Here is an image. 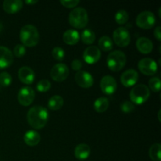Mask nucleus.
<instances>
[{
    "label": "nucleus",
    "instance_id": "a878e982",
    "mask_svg": "<svg viewBox=\"0 0 161 161\" xmlns=\"http://www.w3.org/2000/svg\"><path fill=\"white\" fill-rule=\"evenodd\" d=\"M95 38L96 36L94 32L89 28H86L81 33L82 41L83 43L86 44V45H91V44L94 43V42L95 41Z\"/></svg>",
    "mask_w": 161,
    "mask_h": 161
},
{
    "label": "nucleus",
    "instance_id": "9b49d317",
    "mask_svg": "<svg viewBox=\"0 0 161 161\" xmlns=\"http://www.w3.org/2000/svg\"><path fill=\"white\" fill-rule=\"evenodd\" d=\"M100 87L102 92L107 95H112L117 89L116 80L111 75H105L100 82Z\"/></svg>",
    "mask_w": 161,
    "mask_h": 161
},
{
    "label": "nucleus",
    "instance_id": "39448f33",
    "mask_svg": "<svg viewBox=\"0 0 161 161\" xmlns=\"http://www.w3.org/2000/svg\"><path fill=\"white\" fill-rule=\"evenodd\" d=\"M150 91L145 84H138L134 86L130 92V98L132 103L142 105L149 99Z\"/></svg>",
    "mask_w": 161,
    "mask_h": 161
},
{
    "label": "nucleus",
    "instance_id": "f8f14e48",
    "mask_svg": "<svg viewBox=\"0 0 161 161\" xmlns=\"http://www.w3.org/2000/svg\"><path fill=\"white\" fill-rule=\"evenodd\" d=\"M100 49L95 46H91L84 50L83 58L87 64H93L97 63L101 58Z\"/></svg>",
    "mask_w": 161,
    "mask_h": 161
},
{
    "label": "nucleus",
    "instance_id": "423d86ee",
    "mask_svg": "<svg viewBox=\"0 0 161 161\" xmlns=\"http://www.w3.org/2000/svg\"><path fill=\"white\" fill-rule=\"evenodd\" d=\"M156 17L151 11L146 10L141 12L136 18V25L143 29H150L155 25Z\"/></svg>",
    "mask_w": 161,
    "mask_h": 161
},
{
    "label": "nucleus",
    "instance_id": "7ed1b4c3",
    "mask_svg": "<svg viewBox=\"0 0 161 161\" xmlns=\"http://www.w3.org/2000/svg\"><path fill=\"white\" fill-rule=\"evenodd\" d=\"M88 14L85 9L82 7H77L72 9L69 16V24L73 28L81 29L85 28L88 23Z\"/></svg>",
    "mask_w": 161,
    "mask_h": 161
},
{
    "label": "nucleus",
    "instance_id": "5701e85b",
    "mask_svg": "<svg viewBox=\"0 0 161 161\" xmlns=\"http://www.w3.org/2000/svg\"><path fill=\"white\" fill-rule=\"evenodd\" d=\"M108 106H109V101L107 97H98L96 99L94 103V108L95 111L100 113L106 111Z\"/></svg>",
    "mask_w": 161,
    "mask_h": 161
},
{
    "label": "nucleus",
    "instance_id": "9d476101",
    "mask_svg": "<svg viewBox=\"0 0 161 161\" xmlns=\"http://www.w3.org/2000/svg\"><path fill=\"white\" fill-rule=\"evenodd\" d=\"M36 94L34 90L29 86H24L19 91L17 94V100L23 106H28L34 101Z\"/></svg>",
    "mask_w": 161,
    "mask_h": 161
},
{
    "label": "nucleus",
    "instance_id": "1a4fd4ad",
    "mask_svg": "<svg viewBox=\"0 0 161 161\" xmlns=\"http://www.w3.org/2000/svg\"><path fill=\"white\" fill-rule=\"evenodd\" d=\"M69 69L65 64L58 63L56 64L50 70V77L55 82H63L68 78Z\"/></svg>",
    "mask_w": 161,
    "mask_h": 161
},
{
    "label": "nucleus",
    "instance_id": "cd10ccee",
    "mask_svg": "<svg viewBox=\"0 0 161 161\" xmlns=\"http://www.w3.org/2000/svg\"><path fill=\"white\" fill-rule=\"evenodd\" d=\"M161 81L158 77H153L149 81V89L153 92H159L161 89Z\"/></svg>",
    "mask_w": 161,
    "mask_h": 161
},
{
    "label": "nucleus",
    "instance_id": "c756f323",
    "mask_svg": "<svg viewBox=\"0 0 161 161\" xmlns=\"http://www.w3.org/2000/svg\"><path fill=\"white\" fill-rule=\"evenodd\" d=\"M51 87V83L47 80H41L36 85V89L39 92H47Z\"/></svg>",
    "mask_w": 161,
    "mask_h": 161
},
{
    "label": "nucleus",
    "instance_id": "6e6552de",
    "mask_svg": "<svg viewBox=\"0 0 161 161\" xmlns=\"http://www.w3.org/2000/svg\"><path fill=\"white\" fill-rule=\"evenodd\" d=\"M138 69L142 74L146 75H153L157 72L158 65L157 62L152 58H142L138 61Z\"/></svg>",
    "mask_w": 161,
    "mask_h": 161
},
{
    "label": "nucleus",
    "instance_id": "4468645a",
    "mask_svg": "<svg viewBox=\"0 0 161 161\" xmlns=\"http://www.w3.org/2000/svg\"><path fill=\"white\" fill-rule=\"evenodd\" d=\"M138 80V73L136 70L133 69L126 70L123 72L120 77L121 83L125 87H130L136 84Z\"/></svg>",
    "mask_w": 161,
    "mask_h": 161
},
{
    "label": "nucleus",
    "instance_id": "c9c22d12",
    "mask_svg": "<svg viewBox=\"0 0 161 161\" xmlns=\"http://www.w3.org/2000/svg\"><path fill=\"white\" fill-rule=\"evenodd\" d=\"M154 36L158 41H161V28L160 26H157L154 30Z\"/></svg>",
    "mask_w": 161,
    "mask_h": 161
},
{
    "label": "nucleus",
    "instance_id": "4be33fe9",
    "mask_svg": "<svg viewBox=\"0 0 161 161\" xmlns=\"http://www.w3.org/2000/svg\"><path fill=\"white\" fill-rule=\"evenodd\" d=\"M63 105H64V99L60 95H53L49 99L48 103V108L53 111H56V110H59L60 108H62Z\"/></svg>",
    "mask_w": 161,
    "mask_h": 161
},
{
    "label": "nucleus",
    "instance_id": "bb28decb",
    "mask_svg": "<svg viewBox=\"0 0 161 161\" xmlns=\"http://www.w3.org/2000/svg\"><path fill=\"white\" fill-rule=\"evenodd\" d=\"M129 19L128 13L124 9H120V10L117 11L115 15V20L116 22L119 25H124V24L127 23V20Z\"/></svg>",
    "mask_w": 161,
    "mask_h": 161
},
{
    "label": "nucleus",
    "instance_id": "20e7f679",
    "mask_svg": "<svg viewBox=\"0 0 161 161\" xmlns=\"http://www.w3.org/2000/svg\"><path fill=\"white\" fill-rule=\"evenodd\" d=\"M127 62L125 53L121 50H114L107 57V65L113 72L122 70Z\"/></svg>",
    "mask_w": 161,
    "mask_h": 161
},
{
    "label": "nucleus",
    "instance_id": "58836bf2",
    "mask_svg": "<svg viewBox=\"0 0 161 161\" xmlns=\"http://www.w3.org/2000/svg\"><path fill=\"white\" fill-rule=\"evenodd\" d=\"M2 28H3V25H2V23L0 22V31L2 30Z\"/></svg>",
    "mask_w": 161,
    "mask_h": 161
},
{
    "label": "nucleus",
    "instance_id": "412c9836",
    "mask_svg": "<svg viewBox=\"0 0 161 161\" xmlns=\"http://www.w3.org/2000/svg\"><path fill=\"white\" fill-rule=\"evenodd\" d=\"M80 40V34L75 29H69L63 34V41L68 45H75Z\"/></svg>",
    "mask_w": 161,
    "mask_h": 161
},
{
    "label": "nucleus",
    "instance_id": "b1692460",
    "mask_svg": "<svg viewBox=\"0 0 161 161\" xmlns=\"http://www.w3.org/2000/svg\"><path fill=\"white\" fill-rule=\"evenodd\" d=\"M161 145L160 143H155L152 145L149 151V155L153 161L161 160Z\"/></svg>",
    "mask_w": 161,
    "mask_h": 161
},
{
    "label": "nucleus",
    "instance_id": "6ab92c4d",
    "mask_svg": "<svg viewBox=\"0 0 161 161\" xmlns=\"http://www.w3.org/2000/svg\"><path fill=\"white\" fill-rule=\"evenodd\" d=\"M75 158L80 160H84L90 157L91 154V148L87 144L80 143L75 147L74 151Z\"/></svg>",
    "mask_w": 161,
    "mask_h": 161
},
{
    "label": "nucleus",
    "instance_id": "473e14b6",
    "mask_svg": "<svg viewBox=\"0 0 161 161\" xmlns=\"http://www.w3.org/2000/svg\"><path fill=\"white\" fill-rule=\"evenodd\" d=\"M25 53H26V48H25V46L22 45V44H17L14 47V53L13 54L15 57H17V58H20L25 56Z\"/></svg>",
    "mask_w": 161,
    "mask_h": 161
},
{
    "label": "nucleus",
    "instance_id": "4c0bfd02",
    "mask_svg": "<svg viewBox=\"0 0 161 161\" xmlns=\"http://www.w3.org/2000/svg\"><path fill=\"white\" fill-rule=\"evenodd\" d=\"M160 113H161V110L160 109V110H159V112H158V119H159V121H160V120H161V119H160Z\"/></svg>",
    "mask_w": 161,
    "mask_h": 161
},
{
    "label": "nucleus",
    "instance_id": "7c9ffc66",
    "mask_svg": "<svg viewBox=\"0 0 161 161\" xmlns=\"http://www.w3.org/2000/svg\"><path fill=\"white\" fill-rule=\"evenodd\" d=\"M52 56L57 61H61L62 60H64V56H65V53H64V50L61 47H56L52 50Z\"/></svg>",
    "mask_w": 161,
    "mask_h": 161
},
{
    "label": "nucleus",
    "instance_id": "f03ea898",
    "mask_svg": "<svg viewBox=\"0 0 161 161\" xmlns=\"http://www.w3.org/2000/svg\"><path fill=\"white\" fill-rule=\"evenodd\" d=\"M20 39L25 47H33L39 41V32L32 25H26L20 29Z\"/></svg>",
    "mask_w": 161,
    "mask_h": 161
},
{
    "label": "nucleus",
    "instance_id": "393cba45",
    "mask_svg": "<svg viewBox=\"0 0 161 161\" xmlns=\"http://www.w3.org/2000/svg\"><path fill=\"white\" fill-rule=\"evenodd\" d=\"M98 46L101 50L105 52L110 51L113 47V42L111 38L107 36H102L98 40Z\"/></svg>",
    "mask_w": 161,
    "mask_h": 161
},
{
    "label": "nucleus",
    "instance_id": "f704fd0d",
    "mask_svg": "<svg viewBox=\"0 0 161 161\" xmlns=\"http://www.w3.org/2000/svg\"><path fill=\"white\" fill-rule=\"evenodd\" d=\"M83 67V64H82L81 61L80 60H73L72 61V69H73L74 71H80V69Z\"/></svg>",
    "mask_w": 161,
    "mask_h": 161
},
{
    "label": "nucleus",
    "instance_id": "0eeeda50",
    "mask_svg": "<svg viewBox=\"0 0 161 161\" xmlns=\"http://www.w3.org/2000/svg\"><path fill=\"white\" fill-rule=\"evenodd\" d=\"M113 40L118 47H127L130 42V32L126 28L119 27L113 31Z\"/></svg>",
    "mask_w": 161,
    "mask_h": 161
},
{
    "label": "nucleus",
    "instance_id": "f257e3e1",
    "mask_svg": "<svg viewBox=\"0 0 161 161\" xmlns=\"http://www.w3.org/2000/svg\"><path fill=\"white\" fill-rule=\"evenodd\" d=\"M48 119L49 114L47 108L40 105L31 107L27 114L28 123L32 128L36 130L43 128L47 125Z\"/></svg>",
    "mask_w": 161,
    "mask_h": 161
},
{
    "label": "nucleus",
    "instance_id": "e433bc0d",
    "mask_svg": "<svg viewBox=\"0 0 161 161\" xmlns=\"http://www.w3.org/2000/svg\"><path fill=\"white\" fill-rule=\"evenodd\" d=\"M38 3L37 0H26V1H25V3L28 5H33V4H36V3Z\"/></svg>",
    "mask_w": 161,
    "mask_h": 161
},
{
    "label": "nucleus",
    "instance_id": "c85d7f7f",
    "mask_svg": "<svg viewBox=\"0 0 161 161\" xmlns=\"http://www.w3.org/2000/svg\"><path fill=\"white\" fill-rule=\"evenodd\" d=\"M12 83V76L7 72L0 73V86L7 87Z\"/></svg>",
    "mask_w": 161,
    "mask_h": 161
},
{
    "label": "nucleus",
    "instance_id": "ddd939ff",
    "mask_svg": "<svg viewBox=\"0 0 161 161\" xmlns=\"http://www.w3.org/2000/svg\"><path fill=\"white\" fill-rule=\"evenodd\" d=\"M75 80L77 84L82 88H90L94 84V78L92 75L86 71L80 70L76 72Z\"/></svg>",
    "mask_w": 161,
    "mask_h": 161
},
{
    "label": "nucleus",
    "instance_id": "a211bd4d",
    "mask_svg": "<svg viewBox=\"0 0 161 161\" xmlns=\"http://www.w3.org/2000/svg\"><path fill=\"white\" fill-rule=\"evenodd\" d=\"M136 47L138 51L144 54H147L152 52L153 44L152 41L146 37H140L136 41Z\"/></svg>",
    "mask_w": 161,
    "mask_h": 161
},
{
    "label": "nucleus",
    "instance_id": "2f4dec72",
    "mask_svg": "<svg viewBox=\"0 0 161 161\" xmlns=\"http://www.w3.org/2000/svg\"><path fill=\"white\" fill-rule=\"evenodd\" d=\"M135 105L130 101H124L120 105L121 111L124 113H130L135 109Z\"/></svg>",
    "mask_w": 161,
    "mask_h": 161
},
{
    "label": "nucleus",
    "instance_id": "dca6fc26",
    "mask_svg": "<svg viewBox=\"0 0 161 161\" xmlns=\"http://www.w3.org/2000/svg\"><path fill=\"white\" fill-rule=\"evenodd\" d=\"M18 77L20 81L25 84H31L34 82L36 75L32 69L28 66H23L18 71Z\"/></svg>",
    "mask_w": 161,
    "mask_h": 161
},
{
    "label": "nucleus",
    "instance_id": "aec40b11",
    "mask_svg": "<svg viewBox=\"0 0 161 161\" xmlns=\"http://www.w3.org/2000/svg\"><path fill=\"white\" fill-rule=\"evenodd\" d=\"M41 140L40 135L37 131L29 130L24 135V142L29 146H36L39 143Z\"/></svg>",
    "mask_w": 161,
    "mask_h": 161
},
{
    "label": "nucleus",
    "instance_id": "72a5a7b5",
    "mask_svg": "<svg viewBox=\"0 0 161 161\" xmlns=\"http://www.w3.org/2000/svg\"><path fill=\"white\" fill-rule=\"evenodd\" d=\"M60 3L64 7L74 8L80 3V1L79 0H61Z\"/></svg>",
    "mask_w": 161,
    "mask_h": 161
},
{
    "label": "nucleus",
    "instance_id": "f3484780",
    "mask_svg": "<svg viewBox=\"0 0 161 161\" xmlns=\"http://www.w3.org/2000/svg\"><path fill=\"white\" fill-rule=\"evenodd\" d=\"M3 7L7 14H14L22 9L23 3L20 0H5L3 2Z\"/></svg>",
    "mask_w": 161,
    "mask_h": 161
},
{
    "label": "nucleus",
    "instance_id": "2eb2a0df",
    "mask_svg": "<svg viewBox=\"0 0 161 161\" xmlns=\"http://www.w3.org/2000/svg\"><path fill=\"white\" fill-rule=\"evenodd\" d=\"M14 62V54L9 48L0 46V70L9 68Z\"/></svg>",
    "mask_w": 161,
    "mask_h": 161
}]
</instances>
